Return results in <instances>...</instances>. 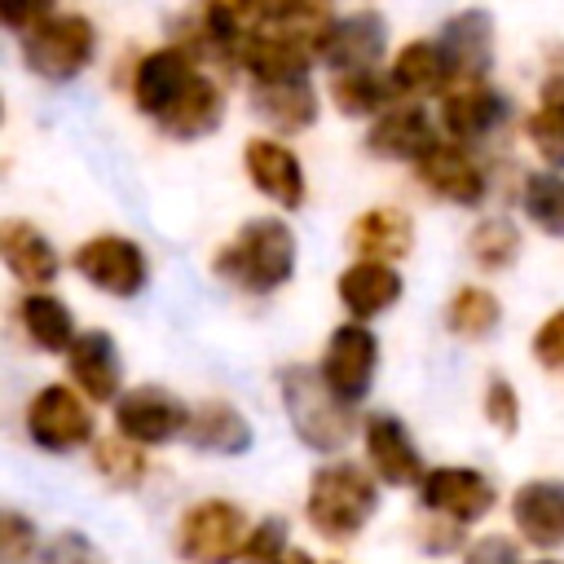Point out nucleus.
<instances>
[{
    "label": "nucleus",
    "instance_id": "10",
    "mask_svg": "<svg viewBox=\"0 0 564 564\" xmlns=\"http://www.w3.org/2000/svg\"><path fill=\"white\" fill-rule=\"evenodd\" d=\"M322 379L330 383V392L348 405H357L370 383H375V370H379V339L370 326L361 322H344L330 330L326 339V352H322Z\"/></svg>",
    "mask_w": 564,
    "mask_h": 564
},
{
    "label": "nucleus",
    "instance_id": "7",
    "mask_svg": "<svg viewBox=\"0 0 564 564\" xmlns=\"http://www.w3.org/2000/svg\"><path fill=\"white\" fill-rule=\"evenodd\" d=\"M70 264L88 286H97V291H106L115 300H132L150 282V260L128 234H93V238H84L75 247Z\"/></svg>",
    "mask_w": 564,
    "mask_h": 564
},
{
    "label": "nucleus",
    "instance_id": "25",
    "mask_svg": "<svg viewBox=\"0 0 564 564\" xmlns=\"http://www.w3.org/2000/svg\"><path fill=\"white\" fill-rule=\"evenodd\" d=\"M251 110L282 137L313 128L317 119V93L308 79H286V84H251Z\"/></svg>",
    "mask_w": 564,
    "mask_h": 564
},
{
    "label": "nucleus",
    "instance_id": "30",
    "mask_svg": "<svg viewBox=\"0 0 564 564\" xmlns=\"http://www.w3.org/2000/svg\"><path fill=\"white\" fill-rule=\"evenodd\" d=\"M330 101L348 119H379L383 110L397 106V88L379 70H352V75H330Z\"/></svg>",
    "mask_w": 564,
    "mask_h": 564
},
{
    "label": "nucleus",
    "instance_id": "28",
    "mask_svg": "<svg viewBox=\"0 0 564 564\" xmlns=\"http://www.w3.org/2000/svg\"><path fill=\"white\" fill-rule=\"evenodd\" d=\"M185 441L203 454H247L251 449V423L229 405V401H203L189 410V427H185Z\"/></svg>",
    "mask_w": 564,
    "mask_h": 564
},
{
    "label": "nucleus",
    "instance_id": "1",
    "mask_svg": "<svg viewBox=\"0 0 564 564\" xmlns=\"http://www.w3.org/2000/svg\"><path fill=\"white\" fill-rule=\"evenodd\" d=\"M295 256H300L295 229L282 216H256L216 251L212 269L247 295H269L291 282Z\"/></svg>",
    "mask_w": 564,
    "mask_h": 564
},
{
    "label": "nucleus",
    "instance_id": "44",
    "mask_svg": "<svg viewBox=\"0 0 564 564\" xmlns=\"http://www.w3.org/2000/svg\"><path fill=\"white\" fill-rule=\"evenodd\" d=\"M286 564H317L313 555H304V551H291V560ZM322 564H344V560H322Z\"/></svg>",
    "mask_w": 564,
    "mask_h": 564
},
{
    "label": "nucleus",
    "instance_id": "27",
    "mask_svg": "<svg viewBox=\"0 0 564 564\" xmlns=\"http://www.w3.org/2000/svg\"><path fill=\"white\" fill-rule=\"evenodd\" d=\"M18 326L40 352H70V344L79 339L70 304L48 291H26L18 300Z\"/></svg>",
    "mask_w": 564,
    "mask_h": 564
},
{
    "label": "nucleus",
    "instance_id": "40",
    "mask_svg": "<svg viewBox=\"0 0 564 564\" xmlns=\"http://www.w3.org/2000/svg\"><path fill=\"white\" fill-rule=\"evenodd\" d=\"M533 357L542 370L564 375V308H555L538 330H533Z\"/></svg>",
    "mask_w": 564,
    "mask_h": 564
},
{
    "label": "nucleus",
    "instance_id": "22",
    "mask_svg": "<svg viewBox=\"0 0 564 564\" xmlns=\"http://www.w3.org/2000/svg\"><path fill=\"white\" fill-rule=\"evenodd\" d=\"M511 524L529 546H564V480H524L511 494Z\"/></svg>",
    "mask_w": 564,
    "mask_h": 564
},
{
    "label": "nucleus",
    "instance_id": "24",
    "mask_svg": "<svg viewBox=\"0 0 564 564\" xmlns=\"http://www.w3.org/2000/svg\"><path fill=\"white\" fill-rule=\"evenodd\" d=\"M348 247L357 251V260L397 264L414 247V220L401 207H366L348 229Z\"/></svg>",
    "mask_w": 564,
    "mask_h": 564
},
{
    "label": "nucleus",
    "instance_id": "33",
    "mask_svg": "<svg viewBox=\"0 0 564 564\" xmlns=\"http://www.w3.org/2000/svg\"><path fill=\"white\" fill-rule=\"evenodd\" d=\"M520 207L542 234L564 238V176L560 172H529L520 185Z\"/></svg>",
    "mask_w": 564,
    "mask_h": 564
},
{
    "label": "nucleus",
    "instance_id": "41",
    "mask_svg": "<svg viewBox=\"0 0 564 564\" xmlns=\"http://www.w3.org/2000/svg\"><path fill=\"white\" fill-rule=\"evenodd\" d=\"M57 13V0H0V22L18 35L35 31L40 22H48Z\"/></svg>",
    "mask_w": 564,
    "mask_h": 564
},
{
    "label": "nucleus",
    "instance_id": "34",
    "mask_svg": "<svg viewBox=\"0 0 564 564\" xmlns=\"http://www.w3.org/2000/svg\"><path fill=\"white\" fill-rule=\"evenodd\" d=\"M93 467L115 489H137L145 480V471H150L145 449L132 445L128 436H101V441H93Z\"/></svg>",
    "mask_w": 564,
    "mask_h": 564
},
{
    "label": "nucleus",
    "instance_id": "15",
    "mask_svg": "<svg viewBox=\"0 0 564 564\" xmlns=\"http://www.w3.org/2000/svg\"><path fill=\"white\" fill-rule=\"evenodd\" d=\"M414 176L423 189H432L436 198L445 203H458V207H476L485 198V167L476 163V154L458 141H436L419 163H414Z\"/></svg>",
    "mask_w": 564,
    "mask_h": 564
},
{
    "label": "nucleus",
    "instance_id": "42",
    "mask_svg": "<svg viewBox=\"0 0 564 564\" xmlns=\"http://www.w3.org/2000/svg\"><path fill=\"white\" fill-rule=\"evenodd\" d=\"M463 564H520V551L502 533H485L463 551Z\"/></svg>",
    "mask_w": 564,
    "mask_h": 564
},
{
    "label": "nucleus",
    "instance_id": "32",
    "mask_svg": "<svg viewBox=\"0 0 564 564\" xmlns=\"http://www.w3.org/2000/svg\"><path fill=\"white\" fill-rule=\"evenodd\" d=\"M498 322H502V304L485 286H458L445 304V326L458 339H485L489 330H498Z\"/></svg>",
    "mask_w": 564,
    "mask_h": 564
},
{
    "label": "nucleus",
    "instance_id": "13",
    "mask_svg": "<svg viewBox=\"0 0 564 564\" xmlns=\"http://www.w3.org/2000/svg\"><path fill=\"white\" fill-rule=\"evenodd\" d=\"M361 441H366V463H370V471H375L379 485H392V489H405V485L419 489L423 485L427 467H423V458L414 449L410 427L397 414H388V410L370 414L361 423Z\"/></svg>",
    "mask_w": 564,
    "mask_h": 564
},
{
    "label": "nucleus",
    "instance_id": "11",
    "mask_svg": "<svg viewBox=\"0 0 564 564\" xmlns=\"http://www.w3.org/2000/svg\"><path fill=\"white\" fill-rule=\"evenodd\" d=\"M383 48H388V22L370 9H361L352 18H330L317 35V62L330 66L335 75L379 70Z\"/></svg>",
    "mask_w": 564,
    "mask_h": 564
},
{
    "label": "nucleus",
    "instance_id": "17",
    "mask_svg": "<svg viewBox=\"0 0 564 564\" xmlns=\"http://www.w3.org/2000/svg\"><path fill=\"white\" fill-rule=\"evenodd\" d=\"M242 167H247L251 185L269 203H278L282 212H295L304 203V163H300V154L286 141H278V137H251L247 150H242Z\"/></svg>",
    "mask_w": 564,
    "mask_h": 564
},
{
    "label": "nucleus",
    "instance_id": "5",
    "mask_svg": "<svg viewBox=\"0 0 564 564\" xmlns=\"http://www.w3.org/2000/svg\"><path fill=\"white\" fill-rule=\"evenodd\" d=\"M18 44H22V62H26L31 75L62 84V79H75L93 62L97 26L84 13H53L35 31L18 35Z\"/></svg>",
    "mask_w": 564,
    "mask_h": 564
},
{
    "label": "nucleus",
    "instance_id": "39",
    "mask_svg": "<svg viewBox=\"0 0 564 564\" xmlns=\"http://www.w3.org/2000/svg\"><path fill=\"white\" fill-rule=\"evenodd\" d=\"M485 423L494 432H502V436H516L520 432V397H516L511 379H502V375H494L485 383Z\"/></svg>",
    "mask_w": 564,
    "mask_h": 564
},
{
    "label": "nucleus",
    "instance_id": "26",
    "mask_svg": "<svg viewBox=\"0 0 564 564\" xmlns=\"http://www.w3.org/2000/svg\"><path fill=\"white\" fill-rule=\"evenodd\" d=\"M388 79H392L397 97H405V101L445 93L449 66H445L441 44L436 40H410V44H401L397 57H392V66H388Z\"/></svg>",
    "mask_w": 564,
    "mask_h": 564
},
{
    "label": "nucleus",
    "instance_id": "37",
    "mask_svg": "<svg viewBox=\"0 0 564 564\" xmlns=\"http://www.w3.org/2000/svg\"><path fill=\"white\" fill-rule=\"evenodd\" d=\"M40 533L22 511L0 516V564H35L40 560Z\"/></svg>",
    "mask_w": 564,
    "mask_h": 564
},
{
    "label": "nucleus",
    "instance_id": "29",
    "mask_svg": "<svg viewBox=\"0 0 564 564\" xmlns=\"http://www.w3.org/2000/svg\"><path fill=\"white\" fill-rule=\"evenodd\" d=\"M225 119V93L220 84H212L207 75H194V84L181 93V101L159 119V128L176 141H194V137H207L216 132Z\"/></svg>",
    "mask_w": 564,
    "mask_h": 564
},
{
    "label": "nucleus",
    "instance_id": "12",
    "mask_svg": "<svg viewBox=\"0 0 564 564\" xmlns=\"http://www.w3.org/2000/svg\"><path fill=\"white\" fill-rule=\"evenodd\" d=\"M313 57H317L313 35L286 26H260L256 35H247L238 66L251 75V84H286V79H308Z\"/></svg>",
    "mask_w": 564,
    "mask_h": 564
},
{
    "label": "nucleus",
    "instance_id": "36",
    "mask_svg": "<svg viewBox=\"0 0 564 564\" xmlns=\"http://www.w3.org/2000/svg\"><path fill=\"white\" fill-rule=\"evenodd\" d=\"M291 533H286V520L269 516L260 524H251L247 533V546H242V564H286L291 560Z\"/></svg>",
    "mask_w": 564,
    "mask_h": 564
},
{
    "label": "nucleus",
    "instance_id": "3",
    "mask_svg": "<svg viewBox=\"0 0 564 564\" xmlns=\"http://www.w3.org/2000/svg\"><path fill=\"white\" fill-rule=\"evenodd\" d=\"M278 392L286 405V419L295 427V436L317 449V454H335L352 441V405L339 401L330 392V383L322 379V370L313 366H286L278 375Z\"/></svg>",
    "mask_w": 564,
    "mask_h": 564
},
{
    "label": "nucleus",
    "instance_id": "14",
    "mask_svg": "<svg viewBox=\"0 0 564 564\" xmlns=\"http://www.w3.org/2000/svg\"><path fill=\"white\" fill-rule=\"evenodd\" d=\"M194 57L181 44H163L150 48L137 66H132V101L141 115H150L154 123L181 101V93L194 84Z\"/></svg>",
    "mask_w": 564,
    "mask_h": 564
},
{
    "label": "nucleus",
    "instance_id": "6",
    "mask_svg": "<svg viewBox=\"0 0 564 564\" xmlns=\"http://www.w3.org/2000/svg\"><path fill=\"white\" fill-rule=\"evenodd\" d=\"M97 419L88 397L75 383H44L26 401V436L48 454H70L79 445H93Z\"/></svg>",
    "mask_w": 564,
    "mask_h": 564
},
{
    "label": "nucleus",
    "instance_id": "43",
    "mask_svg": "<svg viewBox=\"0 0 564 564\" xmlns=\"http://www.w3.org/2000/svg\"><path fill=\"white\" fill-rule=\"evenodd\" d=\"M542 97H560V101H564V44H560V48H551V57H546Z\"/></svg>",
    "mask_w": 564,
    "mask_h": 564
},
{
    "label": "nucleus",
    "instance_id": "2",
    "mask_svg": "<svg viewBox=\"0 0 564 564\" xmlns=\"http://www.w3.org/2000/svg\"><path fill=\"white\" fill-rule=\"evenodd\" d=\"M375 511H379L375 471H366V467H357L348 458H335V463H322L308 476L304 516L326 542H352L370 524Z\"/></svg>",
    "mask_w": 564,
    "mask_h": 564
},
{
    "label": "nucleus",
    "instance_id": "9",
    "mask_svg": "<svg viewBox=\"0 0 564 564\" xmlns=\"http://www.w3.org/2000/svg\"><path fill=\"white\" fill-rule=\"evenodd\" d=\"M189 427V405L181 397H172L167 388L159 383H141V388H128L119 401H115V432L128 436L132 445H167L176 436H185Z\"/></svg>",
    "mask_w": 564,
    "mask_h": 564
},
{
    "label": "nucleus",
    "instance_id": "20",
    "mask_svg": "<svg viewBox=\"0 0 564 564\" xmlns=\"http://www.w3.org/2000/svg\"><path fill=\"white\" fill-rule=\"evenodd\" d=\"M432 145H436V128L419 101H397L366 132V150L392 163H419Z\"/></svg>",
    "mask_w": 564,
    "mask_h": 564
},
{
    "label": "nucleus",
    "instance_id": "8",
    "mask_svg": "<svg viewBox=\"0 0 564 564\" xmlns=\"http://www.w3.org/2000/svg\"><path fill=\"white\" fill-rule=\"evenodd\" d=\"M498 502L494 480L480 467H427L423 485H419V507L454 529H467L476 520H485Z\"/></svg>",
    "mask_w": 564,
    "mask_h": 564
},
{
    "label": "nucleus",
    "instance_id": "23",
    "mask_svg": "<svg viewBox=\"0 0 564 564\" xmlns=\"http://www.w3.org/2000/svg\"><path fill=\"white\" fill-rule=\"evenodd\" d=\"M0 256H4L9 273H13L26 291H44V286L57 278V269H62L57 247L48 242V234L35 229L31 220H18V216H9V220L0 225Z\"/></svg>",
    "mask_w": 564,
    "mask_h": 564
},
{
    "label": "nucleus",
    "instance_id": "4",
    "mask_svg": "<svg viewBox=\"0 0 564 564\" xmlns=\"http://www.w3.org/2000/svg\"><path fill=\"white\" fill-rule=\"evenodd\" d=\"M247 511L234 498H198L176 520V555L185 564H242Z\"/></svg>",
    "mask_w": 564,
    "mask_h": 564
},
{
    "label": "nucleus",
    "instance_id": "16",
    "mask_svg": "<svg viewBox=\"0 0 564 564\" xmlns=\"http://www.w3.org/2000/svg\"><path fill=\"white\" fill-rule=\"evenodd\" d=\"M436 44L445 53L454 84H485L494 66V18L485 9H463L441 26Z\"/></svg>",
    "mask_w": 564,
    "mask_h": 564
},
{
    "label": "nucleus",
    "instance_id": "19",
    "mask_svg": "<svg viewBox=\"0 0 564 564\" xmlns=\"http://www.w3.org/2000/svg\"><path fill=\"white\" fill-rule=\"evenodd\" d=\"M502 119H507V101L489 84H454V88L441 93V132H445V141L476 145Z\"/></svg>",
    "mask_w": 564,
    "mask_h": 564
},
{
    "label": "nucleus",
    "instance_id": "38",
    "mask_svg": "<svg viewBox=\"0 0 564 564\" xmlns=\"http://www.w3.org/2000/svg\"><path fill=\"white\" fill-rule=\"evenodd\" d=\"M35 564H106V555H101V546L84 529H57L40 546V560Z\"/></svg>",
    "mask_w": 564,
    "mask_h": 564
},
{
    "label": "nucleus",
    "instance_id": "35",
    "mask_svg": "<svg viewBox=\"0 0 564 564\" xmlns=\"http://www.w3.org/2000/svg\"><path fill=\"white\" fill-rule=\"evenodd\" d=\"M524 137H529L533 154L546 163V172L564 167V101L560 97H542L538 110L524 119Z\"/></svg>",
    "mask_w": 564,
    "mask_h": 564
},
{
    "label": "nucleus",
    "instance_id": "18",
    "mask_svg": "<svg viewBox=\"0 0 564 564\" xmlns=\"http://www.w3.org/2000/svg\"><path fill=\"white\" fill-rule=\"evenodd\" d=\"M66 375H70V383L93 405L119 401L123 397V357H119L115 335H106V330H79V339L66 352Z\"/></svg>",
    "mask_w": 564,
    "mask_h": 564
},
{
    "label": "nucleus",
    "instance_id": "31",
    "mask_svg": "<svg viewBox=\"0 0 564 564\" xmlns=\"http://www.w3.org/2000/svg\"><path fill=\"white\" fill-rule=\"evenodd\" d=\"M467 256L485 273H502L520 260V229L511 216H485L467 234Z\"/></svg>",
    "mask_w": 564,
    "mask_h": 564
},
{
    "label": "nucleus",
    "instance_id": "45",
    "mask_svg": "<svg viewBox=\"0 0 564 564\" xmlns=\"http://www.w3.org/2000/svg\"><path fill=\"white\" fill-rule=\"evenodd\" d=\"M533 564H564V560H533Z\"/></svg>",
    "mask_w": 564,
    "mask_h": 564
},
{
    "label": "nucleus",
    "instance_id": "21",
    "mask_svg": "<svg viewBox=\"0 0 564 564\" xmlns=\"http://www.w3.org/2000/svg\"><path fill=\"white\" fill-rule=\"evenodd\" d=\"M405 282L397 273V264H383V260H352L339 278H335V295L348 313V322H370L379 313H388L397 300H401Z\"/></svg>",
    "mask_w": 564,
    "mask_h": 564
}]
</instances>
